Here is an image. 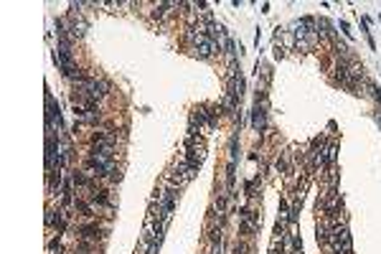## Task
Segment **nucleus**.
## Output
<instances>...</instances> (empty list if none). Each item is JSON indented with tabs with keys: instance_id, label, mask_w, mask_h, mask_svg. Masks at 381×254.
I'll return each mask as SVG.
<instances>
[{
	"instance_id": "nucleus-2",
	"label": "nucleus",
	"mask_w": 381,
	"mask_h": 254,
	"mask_svg": "<svg viewBox=\"0 0 381 254\" xmlns=\"http://www.w3.org/2000/svg\"><path fill=\"white\" fill-rule=\"evenodd\" d=\"M69 20H71V28H69V31H71V36H74V38H82L84 33H87V28H89V23H87V20H84L79 13H76V5H71V16H69Z\"/></svg>"
},
{
	"instance_id": "nucleus-3",
	"label": "nucleus",
	"mask_w": 381,
	"mask_h": 254,
	"mask_svg": "<svg viewBox=\"0 0 381 254\" xmlns=\"http://www.w3.org/2000/svg\"><path fill=\"white\" fill-rule=\"evenodd\" d=\"M264 119H267V112H264V107H260V102H257V107L252 109V127L257 132H262L264 130Z\"/></svg>"
},
{
	"instance_id": "nucleus-1",
	"label": "nucleus",
	"mask_w": 381,
	"mask_h": 254,
	"mask_svg": "<svg viewBox=\"0 0 381 254\" xmlns=\"http://www.w3.org/2000/svg\"><path fill=\"white\" fill-rule=\"evenodd\" d=\"M190 41H193V49L201 53V56H211V53L216 51V43H214V38H208L204 31H198V33H190Z\"/></svg>"
}]
</instances>
